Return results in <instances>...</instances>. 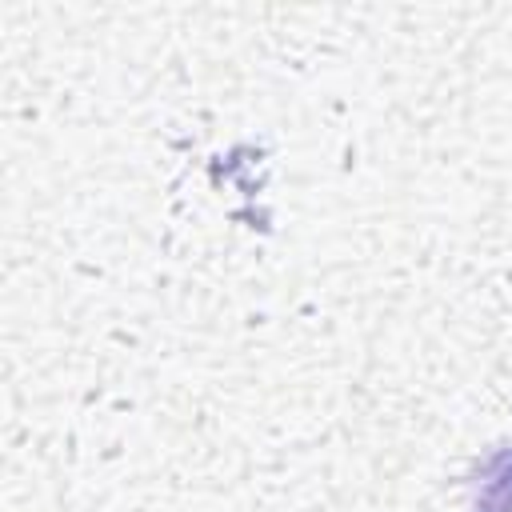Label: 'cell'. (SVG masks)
<instances>
[{"label":"cell","instance_id":"obj_1","mask_svg":"<svg viewBox=\"0 0 512 512\" xmlns=\"http://www.w3.org/2000/svg\"><path fill=\"white\" fill-rule=\"evenodd\" d=\"M472 512H512V448L484 460L472 488Z\"/></svg>","mask_w":512,"mask_h":512}]
</instances>
